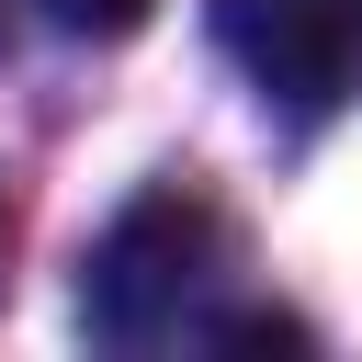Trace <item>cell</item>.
I'll list each match as a JSON object with an SVG mask.
<instances>
[{
    "mask_svg": "<svg viewBox=\"0 0 362 362\" xmlns=\"http://www.w3.org/2000/svg\"><path fill=\"white\" fill-rule=\"evenodd\" d=\"M215 351H305V328H294V317H226Z\"/></svg>",
    "mask_w": 362,
    "mask_h": 362,
    "instance_id": "277c9868",
    "label": "cell"
},
{
    "mask_svg": "<svg viewBox=\"0 0 362 362\" xmlns=\"http://www.w3.org/2000/svg\"><path fill=\"white\" fill-rule=\"evenodd\" d=\"M45 11H57L68 34H136V23H147V0H45Z\"/></svg>",
    "mask_w": 362,
    "mask_h": 362,
    "instance_id": "3957f363",
    "label": "cell"
},
{
    "mask_svg": "<svg viewBox=\"0 0 362 362\" xmlns=\"http://www.w3.org/2000/svg\"><path fill=\"white\" fill-rule=\"evenodd\" d=\"M215 272H226V226H215L192 192H147V204H124V215L102 226V249H90V272H79V317H90L113 351H147V339H181V328L204 317Z\"/></svg>",
    "mask_w": 362,
    "mask_h": 362,
    "instance_id": "6da1fadb",
    "label": "cell"
},
{
    "mask_svg": "<svg viewBox=\"0 0 362 362\" xmlns=\"http://www.w3.org/2000/svg\"><path fill=\"white\" fill-rule=\"evenodd\" d=\"M215 34L283 113H328L362 79V0H215Z\"/></svg>",
    "mask_w": 362,
    "mask_h": 362,
    "instance_id": "7a4b0ae2",
    "label": "cell"
}]
</instances>
